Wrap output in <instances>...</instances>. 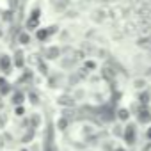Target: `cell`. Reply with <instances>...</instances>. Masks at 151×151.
<instances>
[{
	"label": "cell",
	"mask_w": 151,
	"mask_h": 151,
	"mask_svg": "<svg viewBox=\"0 0 151 151\" xmlns=\"http://www.w3.org/2000/svg\"><path fill=\"white\" fill-rule=\"evenodd\" d=\"M100 77H101L103 80H107V82H112V80L116 78V71H114L110 66H103L101 71H100Z\"/></svg>",
	"instance_id": "obj_11"
},
{
	"label": "cell",
	"mask_w": 151,
	"mask_h": 151,
	"mask_svg": "<svg viewBox=\"0 0 151 151\" xmlns=\"http://www.w3.org/2000/svg\"><path fill=\"white\" fill-rule=\"evenodd\" d=\"M69 6H71L69 0H57V2H55V11L57 13H64V11L69 9Z\"/></svg>",
	"instance_id": "obj_20"
},
{
	"label": "cell",
	"mask_w": 151,
	"mask_h": 151,
	"mask_svg": "<svg viewBox=\"0 0 151 151\" xmlns=\"http://www.w3.org/2000/svg\"><path fill=\"white\" fill-rule=\"evenodd\" d=\"M37 64H39V69H41V75H45V77H46V75H48V71H50V69H48V66H46V64H45L43 60H37Z\"/></svg>",
	"instance_id": "obj_30"
},
{
	"label": "cell",
	"mask_w": 151,
	"mask_h": 151,
	"mask_svg": "<svg viewBox=\"0 0 151 151\" xmlns=\"http://www.w3.org/2000/svg\"><path fill=\"white\" fill-rule=\"evenodd\" d=\"M60 55H62V50L59 45H50L45 48V57L48 60H57V59H60Z\"/></svg>",
	"instance_id": "obj_4"
},
{
	"label": "cell",
	"mask_w": 151,
	"mask_h": 151,
	"mask_svg": "<svg viewBox=\"0 0 151 151\" xmlns=\"http://www.w3.org/2000/svg\"><path fill=\"white\" fill-rule=\"evenodd\" d=\"M84 96H86V93H84L82 89H77V91H73V98H75V100H82Z\"/></svg>",
	"instance_id": "obj_31"
},
{
	"label": "cell",
	"mask_w": 151,
	"mask_h": 151,
	"mask_svg": "<svg viewBox=\"0 0 151 151\" xmlns=\"http://www.w3.org/2000/svg\"><path fill=\"white\" fill-rule=\"evenodd\" d=\"M50 36H52V34H50V29H48V27H39V29H36V39H37L39 43H45Z\"/></svg>",
	"instance_id": "obj_12"
},
{
	"label": "cell",
	"mask_w": 151,
	"mask_h": 151,
	"mask_svg": "<svg viewBox=\"0 0 151 151\" xmlns=\"http://www.w3.org/2000/svg\"><path fill=\"white\" fill-rule=\"evenodd\" d=\"M100 117H101V121H105V123H112V121H116V109L110 107V105L100 109Z\"/></svg>",
	"instance_id": "obj_5"
},
{
	"label": "cell",
	"mask_w": 151,
	"mask_h": 151,
	"mask_svg": "<svg viewBox=\"0 0 151 151\" xmlns=\"http://www.w3.org/2000/svg\"><path fill=\"white\" fill-rule=\"evenodd\" d=\"M135 116H137V121L140 124H149L151 123V109L147 105H139Z\"/></svg>",
	"instance_id": "obj_3"
},
{
	"label": "cell",
	"mask_w": 151,
	"mask_h": 151,
	"mask_svg": "<svg viewBox=\"0 0 151 151\" xmlns=\"http://www.w3.org/2000/svg\"><path fill=\"white\" fill-rule=\"evenodd\" d=\"M144 137H146V139H147V140L151 142V124H149V126L146 128V133H144Z\"/></svg>",
	"instance_id": "obj_33"
},
{
	"label": "cell",
	"mask_w": 151,
	"mask_h": 151,
	"mask_svg": "<svg viewBox=\"0 0 151 151\" xmlns=\"http://www.w3.org/2000/svg\"><path fill=\"white\" fill-rule=\"evenodd\" d=\"M75 62H80V60H86L87 59V55H86V52L82 50V48H75V50H71V55H69Z\"/></svg>",
	"instance_id": "obj_16"
},
{
	"label": "cell",
	"mask_w": 151,
	"mask_h": 151,
	"mask_svg": "<svg viewBox=\"0 0 151 151\" xmlns=\"http://www.w3.org/2000/svg\"><path fill=\"white\" fill-rule=\"evenodd\" d=\"M73 73H75V77H77L80 82H84V80H87V78H89V71H87L86 68H78V69H75Z\"/></svg>",
	"instance_id": "obj_21"
},
{
	"label": "cell",
	"mask_w": 151,
	"mask_h": 151,
	"mask_svg": "<svg viewBox=\"0 0 151 151\" xmlns=\"http://www.w3.org/2000/svg\"><path fill=\"white\" fill-rule=\"evenodd\" d=\"M16 41H18L22 46H27V45H30V41H32V36H30V32H29V30H22V32H18V36H16Z\"/></svg>",
	"instance_id": "obj_13"
},
{
	"label": "cell",
	"mask_w": 151,
	"mask_h": 151,
	"mask_svg": "<svg viewBox=\"0 0 151 151\" xmlns=\"http://www.w3.org/2000/svg\"><path fill=\"white\" fill-rule=\"evenodd\" d=\"M112 151H126V147H123V146H116Z\"/></svg>",
	"instance_id": "obj_35"
},
{
	"label": "cell",
	"mask_w": 151,
	"mask_h": 151,
	"mask_svg": "<svg viewBox=\"0 0 151 151\" xmlns=\"http://www.w3.org/2000/svg\"><path fill=\"white\" fill-rule=\"evenodd\" d=\"M84 68H86L89 73H91V71H96V69H98V62H96L94 59H86V60H84Z\"/></svg>",
	"instance_id": "obj_25"
},
{
	"label": "cell",
	"mask_w": 151,
	"mask_h": 151,
	"mask_svg": "<svg viewBox=\"0 0 151 151\" xmlns=\"http://www.w3.org/2000/svg\"><path fill=\"white\" fill-rule=\"evenodd\" d=\"M139 48H142V50H151V34H147V36H139L137 37V43H135Z\"/></svg>",
	"instance_id": "obj_10"
},
{
	"label": "cell",
	"mask_w": 151,
	"mask_h": 151,
	"mask_svg": "<svg viewBox=\"0 0 151 151\" xmlns=\"http://www.w3.org/2000/svg\"><path fill=\"white\" fill-rule=\"evenodd\" d=\"M41 121H43V119H41V116L34 112V114H30V117H29V126H30L32 130H36V128H39V126H41Z\"/></svg>",
	"instance_id": "obj_18"
},
{
	"label": "cell",
	"mask_w": 151,
	"mask_h": 151,
	"mask_svg": "<svg viewBox=\"0 0 151 151\" xmlns=\"http://www.w3.org/2000/svg\"><path fill=\"white\" fill-rule=\"evenodd\" d=\"M20 151H30V149H27V147H23V149H20Z\"/></svg>",
	"instance_id": "obj_38"
},
{
	"label": "cell",
	"mask_w": 151,
	"mask_h": 151,
	"mask_svg": "<svg viewBox=\"0 0 151 151\" xmlns=\"http://www.w3.org/2000/svg\"><path fill=\"white\" fill-rule=\"evenodd\" d=\"M27 100L30 101V105H34V107H37L39 103H41V100H39V94L36 93V91H29V94H27Z\"/></svg>",
	"instance_id": "obj_24"
},
{
	"label": "cell",
	"mask_w": 151,
	"mask_h": 151,
	"mask_svg": "<svg viewBox=\"0 0 151 151\" xmlns=\"http://www.w3.org/2000/svg\"><path fill=\"white\" fill-rule=\"evenodd\" d=\"M91 18H93L96 23H103V22H105V11H103V9H98V11H94V13H93V16H91Z\"/></svg>",
	"instance_id": "obj_26"
},
{
	"label": "cell",
	"mask_w": 151,
	"mask_h": 151,
	"mask_svg": "<svg viewBox=\"0 0 151 151\" xmlns=\"http://www.w3.org/2000/svg\"><path fill=\"white\" fill-rule=\"evenodd\" d=\"M59 66H60L64 71H68V69H71V71H73L75 60H73L71 57H60V59H59Z\"/></svg>",
	"instance_id": "obj_17"
},
{
	"label": "cell",
	"mask_w": 151,
	"mask_h": 151,
	"mask_svg": "<svg viewBox=\"0 0 151 151\" xmlns=\"http://www.w3.org/2000/svg\"><path fill=\"white\" fill-rule=\"evenodd\" d=\"M11 93H13V87L7 82V78L0 77V96H6V94H11Z\"/></svg>",
	"instance_id": "obj_14"
},
{
	"label": "cell",
	"mask_w": 151,
	"mask_h": 151,
	"mask_svg": "<svg viewBox=\"0 0 151 151\" xmlns=\"http://www.w3.org/2000/svg\"><path fill=\"white\" fill-rule=\"evenodd\" d=\"M11 59H13V66L14 68H18V69H23L25 68V53L22 50H16Z\"/></svg>",
	"instance_id": "obj_8"
},
{
	"label": "cell",
	"mask_w": 151,
	"mask_h": 151,
	"mask_svg": "<svg viewBox=\"0 0 151 151\" xmlns=\"http://www.w3.org/2000/svg\"><path fill=\"white\" fill-rule=\"evenodd\" d=\"M32 139H34V130H32V128H29V130H27V133L22 137V142H23V144H29Z\"/></svg>",
	"instance_id": "obj_27"
},
{
	"label": "cell",
	"mask_w": 151,
	"mask_h": 151,
	"mask_svg": "<svg viewBox=\"0 0 151 151\" xmlns=\"http://www.w3.org/2000/svg\"><path fill=\"white\" fill-rule=\"evenodd\" d=\"M96 55H98L100 59H107V57H109V52H107L105 48H100V50H96Z\"/></svg>",
	"instance_id": "obj_32"
},
{
	"label": "cell",
	"mask_w": 151,
	"mask_h": 151,
	"mask_svg": "<svg viewBox=\"0 0 151 151\" xmlns=\"http://www.w3.org/2000/svg\"><path fill=\"white\" fill-rule=\"evenodd\" d=\"M75 101H77V100L73 98V94H60L57 98V105L62 107V109H73L75 107Z\"/></svg>",
	"instance_id": "obj_6"
},
{
	"label": "cell",
	"mask_w": 151,
	"mask_h": 151,
	"mask_svg": "<svg viewBox=\"0 0 151 151\" xmlns=\"http://www.w3.org/2000/svg\"><path fill=\"white\" fill-rule=\"evenodd\" d=\"M39 23H41V9L39 7H34L30 11V14H29L27 22H25V29L29 32L30 30H36V29H39Z\"/></svg>",
	"instance_id": "obj_2"
},
{
	"label": "cell",
	"mask_w": 151,
	"mask_h": 151,
	"mask_svg": "<svg viewBox=\"0 0 151 151\" xmlns=\"http://www.w3.org/2000/svg\"><path fill=\"white\" fill-rule=\"evenodd\" d=\"M137 100H139V105H149V101H151V94H149V91H140L139 93V96H137Z\"/></svg>",
	"instance_id": "obj_19"
},
{
	"label": "cell",
	"mask_w": 151,
	"mask_h": 151,
	"mask_svg": "<svg viewBox=\"0 0 151 151\" xmlns=\"http://www.w3.org/2000/svg\"><path fill=\"white\" fill-rule=\"evenodd\" d=\"M23 101H25V94L22 93V91H13L11 93V103L16 107V105H23Z\"/></svg>",
	"instance_id": "obj_15"
},
{
	"label": "cell",
	"mask_w": 151,
	"mask_h": 151,
	"mask_svg": "<svg viewBox=\"0 0 151 151\" xmlns=\"http://www.w3.org/2000/svg\"><path fill=\"white\" fill-rule=\"evenodd\" d=\"M11 68H13V59H11V55L2 53V55H0V71L9 73V71H11Z\"/></svg>",
	"instance_id": "obj_7"
},
{
	"label": "cell",
	"mask_w": 151,
	"mask_h": 151,
	"mask_svg": "<svg viewBox=\"0 0 151 151\" xmlns=\"http://www.w3.org/2000/svg\"><path fill=\"white\" fill-rule=\"evenodd\" d=\"M14 116L16 117H23L25 116V107L23 105H16L14 107Z\"/></svg>",
	"instance_id": "obj_28"
},
{
	"label": "cell",
	"mask_w": 151,
	"mask_h": 151,
	"mask_svg": "<svg viewBox=\"0 0 151 151\" xmlns=\"http://www.w3.org/2000/svg\"><path fill=\"white\" fill-rule=\"evenodd\" d=\"M126 144H130V146H133L135 142H137V124L135 123H126L124 126H123V137H121Z\"/></svg>",
	"instance_id": "obj_1"
},
{
	"label": "cell",
	"mask_w": 151,
	"mask_h": 151,
	"mask_svg": "<svg viewBox=\"0 0 151 151\" xmlns=\"http://www.w3.org/2000/svg\"><path fill=\"white\" fill-rule=\"evenodd\" d=\"M147 77L151 78V68H147Z\"/></svg>",
	"instance_id": "obj_36"
},
{
	"label": "cell",
	"mask_w": 151,
	"mask_h": 151,
	"mask_svg": "<svg viewBox=\"0 0 151 151\" xmlns=\"http://www.w3.org/2000/svg\"><path fill=\"white\" fill-rule=\"evenodd\" d=\"M4 20H7V22H11V20H13V16H11V11H6V13H4Z\"/></svg>",
	"instance_id": "obj_34"
},
{
	"label": "cell",
	"mask_w": 151,
	"mask_h": 151,
	"mask_svg": "<svg viewBox=\"0 0 151 151\" xmlns=\"http://www.w3.org/2000/svg\"><path fill=\"white\" fill-rule=\"evenodd\" d=\"M69 119L68 117H64V116H60L59 119H57V123H55V126H57V130H60V132H64V130H68V126H69Z\"/></svg>",
	"instance_id": "obj_22"
},
{
	"label": "cell",
	"mask_w": 151,
	"mask_h": 151,
	"mask_svg": "<svg viewBox=\"0 0 151 151\" xmlns=\"http://www.w3.org/2000/svg\"><path fill=\"white\" fill-rule=\"evenodd\" d=\"M2 37H4V30H2V29H0V39H2Z\"/></svg>",
	"instance_id": "obj_37"
},
{
	"label": "cell",
	"mask_w": 151,
	"mask_h": 151,
	"mask_svg": "<svg viewBox=\"0 0 151 151\" xmlns=\"http://www.w3.org/2000/svg\"><path fill=\"white\" fill-rule=\"evenodd\" d=\"M112 135H116V137H123V126H121V124H114V128H112Z\"/></svg>",
	"instance_id": "obj_29"
},
{
	"label": "cell",
	"mask_w": 151,
	"mask_h": 151,
	"mask_svg": "<svg viewBox=\"0 0 151 151\" xmlns=\"http://www.w3.org/2000/svg\"><path fill=\"white\" fill-rule=\"evenodd\" d=\"M146 86H147V80H146L144 77L133 78V87H135L137 91H144V89H146Z\"/></svg>",
	"instance_id": "obj_23"
},
{
	"label": "cell",
	"mask_w": 151,
	"mask_h": 151,
	"mask_svg": "<svg viewBox=\"0 0 151 151\" xmlns=\"http://www.w3.org/2000/svg\"><path fill=\"white\" fill-rule=\"evenodd\" d=\"M130 117H132L130 109L121 107V109H117V110H116V119H117V121H121V123H128V121H130Z\"/></svg>",
	"instance_id": "obj_9"
}]
</instances>
